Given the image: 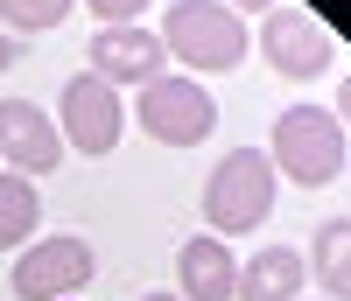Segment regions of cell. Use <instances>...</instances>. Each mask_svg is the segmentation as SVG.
Here are the masks:
<instances>
[{
	"mask_svg": "<svg viewBox=\"0 0 351 301\" xmlns=\"http://www.w3.org/2000/svg\"><path fill=\"white\" fill-rule=\"evenodd\" d=\"M267 161H274V175H288V183L324 189V183L344 175L351 140H344V127H337L330 105H288L274 119V133H267Z\"/></svg>",
	"mask_w": 351,
	"mask_h": 301,
	"instance_id": "6da1fadb",
	"label": "cell"
},
{
	"mask_svg": "<svg viewBox=\"0 0 351 301\" xmlns=\"http://www.w3.org/2000/svg\"><path fill=\"white\" fill-rule=\"evenodd\" d=\"M162 49L183 64V77H204V70H239L253 36L225 0H176L162 14Z\"/></svg>",
	"mask_w": 351,
	"mask_h": 301,
	"instance_id": "7a4b0ae2",
	"label": "cell"
},
{
	"mask_svg": "<svg viewBox=\"0 0 351 301\" xmlns=\"http://www.w3.org/2000/svg\"><path fill=\"white\" fill-rule=\"evenodd\" d=\"M274 189H281V175L267 161V147H232L211 168V183H204V224H211V238L260 231L267 210H274Z\"/></svg>",
	"mask_w": 351,
	"mask_h": 301,
	"instance_id": "3957f363",
	"label": "cell"
},
{
	"mask_svg": "<svg viewBox=\"0 0 351 301\" xmlns=\"http://www.w3.org/2000/svg\"><path fill=\"white\" fill-rule=\"evenodd\" d=\"M99 280V252L84 246L77 231H49V238H28V246L14 252V274L8 287L21 301H71Z\"/></svg>",
	"mask_w": 351,
	"mask_h": 301,
	"instance_id": "277c9868",
	"label": "cell"
},
{
	"mask_svg": "<svg viewBox=\"0 0 351 301\" xmlns=\"http://www.w3.org/2000/svg\"><path fill=\"white\" fill-rule=\"evenodd\" d=\"M134 119H141L148 140H162V147H197V140L218 133V99H211V84L169 70V77H155L148 92H141Z\"/></svg>",
	"mask_w": 351,
	"mask_h": 301,
	"instance_id": "5b68a950",
	"label": "cell"
},
{
	"mask_svg": "<svg viewBox=\"0 0 351 301\" xmlns=\"http://www.w3.org/2000/svg\"><path fill=\"white\" fill-rule=\"evenodd\" d=\"M260 49H267V70L288 77V84H309V77H324V70L337 64V36L302 8V0H281V8H267Z\"/></svg>",
	"mask_w": 351,
	"mask_h": 301,
	"instance_id": "8992f818",
	"label": "cell"
},
{
	"mask_svg": "<svg viewBox=\"0 0 351 301\" xmlns=\"http://www.w3.org/2000/svg\"><path fill=\"white\" fill-rule=\"evenodd\" d=\"M56 133H64V147L106 161L112 147H120V133H127V105H120V92H112V84H99L92 70H77V77L64 84V105H56Z\"/></svg>",
	"mask_w": 351,
	"mask_h": 301,
	"instance_id": "52a82bcc",
	"label": "cell"
},
{
	"mask_svg": "<svg viewBox=\"0 0 351 301\" xmlns=\"http://www.w3.org/2000/svg\"><path fill=\"white\" fill-rule=\"evenodd\" d=\"M92 77L99 84H134V92H148L155 77H169V49L155 28H99L92 36Z\"/></svg>",
	"mask_w": 351,
	"mask_h": 301,
	"instance_id": "ba28073f",
	"label": "cell"
},
{
	"mask_svg": "<svg viewBox=\"0 0 351 301\" xmlns=\"http://www.w3.org/2000/svg\"><path fill=\"white\" fill-rule=\"evenodd\" d=\"M0 155L14 161V175L36 183V175H49L64 161V133L36 99H0Z\"/></svg>",
	"mask_w": 351,
	"mask_h": 301,
	"instance_id": "9c48e42d",
	"label": "cell"
},
{
	"mask_svg": "<svg viewBox=\"0 0 351 301\" xmlns=\"http://www.w3.org/2000/svg\"><path fill=\"white\" fill-rule=\"evenodd\" d=\"M232 287H239V252L225 246V238L197 231L183 252H176V294L183 301H232Z\"/></svg>",
	"mask_w": 351,
	"mask_h": 301,
	"instance_id": "30bf717a",
	"label": "cell"
},
{
	"mask_svg": "<svg viewBox=\"0 0 351 301\" xmlns=\"http://www.w3.org/2000/svg\"><path fill=\"white\" fill-rule=\"evenodd\" d=\"M302 280H309V266L295 246H267V252H253L239 266V287H232V301H302Z\"/></svg>",
	"mask_w": 351,
	"mask_h": 301,
	"instance_id": "8fae6325",
	"label": "cell"
},
{
	"mask_svg": "<svg viewBox=\"0 0 351 301\" xmlns=\"http://www.w3.org/2000/svg\"><path fill=\"white\" fill-rule=\"evenodd\" d=\"M309 274L324 287V301H351V218H324L309 231Z\"/></svg>",
	"mask_w": 351,
	"mask_h": 301,
	"instance_id": "7c38bea8",
	"label": "cell"
},
{
	"mask_svg": "<svg viewBox=\"0 0 351 301\" xmlns=\"http://www.w3.org/2000/svg\"><path fill=\"white\" fill-rule=\"evenodd\" d=\"M36 224H43V196H36V183L28 175H0V252H21L28 238H36Z\"/></svg>",
	"mask_w": 351,
	"mask_h": 301,
	"instance_id": "4fadbf2b",
	"label": "cell"
},
{
	"mask_svg": "<svg viewBox=\"0 0 351 301\" xmlns=\"http://www.w3.org/2000/svg\"><path fill=\"white\" fill-rule=\"evenodd\" d=\"M77 0H0V28L8 36H43V28H64Z\"/></svg>",
	"mask_w": 351,
	"mask_h": 301,
	"instance_id": "5bb4252c",
	"label": "cell"
},
{
	"mask_svg": "<svg viewBox=\"0 0 351 301\" xmlns=\"http://www.w3.org/2000/svg\"><path fill=\"white\" fill-rule=\"evenodd\" d=\"M84 8H92L106 28H134L141 14H148V0H84Z\"/></svg>",
	"mask_w": 351,
	"mask_h": 301,
	"instance_id": "9a60e30c",
	"label": "cell"
},
{
	"mask_svg": "<svg viewBox=\"0 0 351 301\" xmlns=\"http://www.w3.org/2000/svg\"><path fill=\"white\" fill-rule=\"evenodd\" d=\"M330 112H337V127L351 133V70H344V84H337V105H330Z\"/></svg>",
	"mask_w": 351,
	"mask_h": 301,
	"instance_id": "2e32d148",
	"label": "cell"
},
{
	"mask_svg": "<svg viewBox=\"0 0 351 301\" xmlns=\"http://www.w3.org/2000/svg\"><path fill=\"white\" fill-rule=\"evenodd\" d=\"M232 14H267V8H281V0H225Z\"/></svg>",
	"mask_w": 351,
	"mask_h": 301,
	"instance_id": "e0dca14e",
	"label": "cell"
},
{
	"mask_svg": "<svg viewBox=\"0 0 351 301\" xmlns=\"http://www.w3.org/2000/svg\"><path fill=\"white\" fill-rule=\"evenodd\" d=\"M8 64H14V36L0 28V77H8Z\"/></svg>",
	"mask_w": 351,
	"mask_h": 301,
	"instance_id": "ac0fdd59",
	"label": "cell"
},
{
	"mask_svg": "<svg viewBox=\"0 0 351 301\" xmlns=\"http://www.w3.org/2000/svg\"><path fill=\"white\" fill-rule=\"evenodd\" d=\"M141 301H183V294H162V287H155V294H141Z\"/></svg>",
	"mask_w": 351,
	"mask_h": 301,
	"instance_id": "d6986e66",
	"label": "cell"
}]
</instances>
